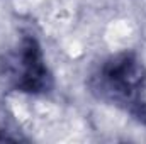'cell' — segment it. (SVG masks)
<instances>
[{
	"label": "cell",
	"mask_w": 146,
	"mask_h": 144,
	"mask_svg": "<svg viewBox=\"0 0 146 144\" xmlns=\"http://www.w3.org/2000/svg\"><path fill=\"white\" fill-rule=\"evenodd\" d=\"M94 92L112 104L124 107L138 119H146V70L143 63L131 53L112 56L102 63L94 75Z\"/></svg>",
	"instance_id": "obj_1"
},
{
	"label": "cell",
	"mask_w": 146,
	"mask_h": 144,
	"mask_svg": "<svg viewBox=\"0 0 146 144\" xmlns=\"http://www.w3.org/2000/svg\"><path fill=\"white\" fill-rule=\"evenodd\" d=\"M0 70L5 81L17 92L37 95L49 92L53 85L42 49L33 36L22 37L21 42L3 56Z\"/></svg>",
	"instance_id": "obj_2"
}]
</instances>
